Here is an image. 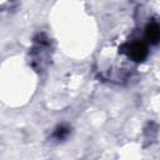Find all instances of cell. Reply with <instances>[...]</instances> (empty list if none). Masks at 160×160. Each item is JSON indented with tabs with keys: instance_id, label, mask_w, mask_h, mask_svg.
<instances>
[{
	"instance_id": "1",
	"label": "cell",
	"mask_w": 160,
	"mask_h": 160,
	"mask_svg": "<svg viewBox=\"0 0 160 160\" xmlns=\"http://www.w3.org/2000/svg\"><path fill=\"white\" fill-rule=\"evenodd\" d=\"M129 55L135 61H142L148 55V49L142 42H134L129 46Z\"/></svg>"
},
{
	"instance_id": "2",
	"label": "cell",
	"mask_w": 160,
	"mask_h": 160,
	"mask_svg": "<svg viewBox=\"0 0 160 160\" xmlns=\"http://www.w3.org/2000/svg\"><path fill=\"white\" fill-rule=\"evenodd\" d=\"M145 38L148 39L149 42L151 44H156L160 41V26L158 22L152 21L146 26L145 30Z\"/></svg>"
},
{
	"instance_id": "3",
	"label": "cell",
	"mask_w": 160,
	"mask_h": 160,
	"mask_svg": "<svg viewBox=\"0 0 160 160\" xmlns=\"http://www.w3.org/2000/svg\"><path fill=\"white\" fill-rule=\"evenodd\" d=\"M68 134H69V129H68V128H64V126H60V128H58L56 131H55V138H58V139H64Z\"/></svg>"
}]
</instances>
